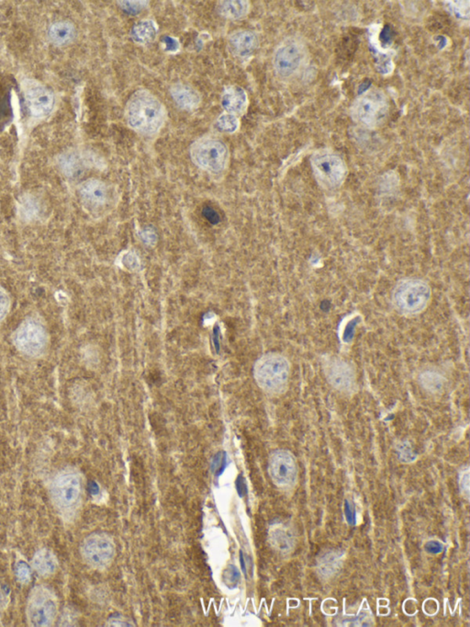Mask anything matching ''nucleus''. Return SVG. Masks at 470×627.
Segmentation results:
<instances>
[{"mask_svg": "<svg viewBox=\"0 0 470 627\" xmlns=\"http://www.w3.org/2000/svg\"><path fill=\"white\" fill-rule=\"evenodd\" d=\"M420 383L425 390L430 393H440L444 385V377L438 372L428 370L421 374L419 377Z\"/></svg>", "mask_w": 470, "mask_h": 627, "instance_id": "nucleus-22", "label": "nucleus"}, {"mask_svg": "<svg viewBox=\"0 0 470 627\" xmlns=\"http://www.w3.org/2000/svg\"><path fill=\"white\" fill-rule=\"evenodd\" d=\"M26 100L30 113L35 117H44L51 113L54 106V97L52 92L46 87L30 82L26 86Z\"/></svg>", "mask_w": 470, "mask_h": 627, "instance_id": "nucleus-11", "label": "nucleus"}, {"mask_svg": "<svg viewBox=\"0 0 470 627\" xmlns=\"http://www.w3.org/2000/svg\"><path fill=\"white\" fill-rule=\"evenodd\" d=\"M302 52L298 44H284L276 53L274 64L276 72L282 77H289L298 69L301 63Z\"/></svg>", "mask_w": 470, "mask_h": 627, "instance_id": "nucleus-13", "label": "nucleus"}, {"mask_svg": "<svg viewBox=\"0 0 470 627\" xmlns=\"http://www.w3.org/2000/svg\"><path fill=\"white\" fill-rule=\"evenodd\" d=\"M74 25L68 21H59L53 24L49 30V37L57 46H64L74 39Z\"/></svg>", "mask_w": 470, "mask_h": 627, "instance_id": "nucleus-20", "label": "nucleus"}, {"mask_svg": "<svg viewBox=\"0 0 470 627\" xmlns=\"http://www.w3.org/2000/svg\"><path fill=\"white\" fill-rule=\"evenodd\" d=\"M166 113L161 102L147 91H138L127 105L129 125L140 133L152 134L162 127Z\"/></svg>", "mask_w": 470, "mask_h": 627, "instance_id": "nucleus-2", "label": "nucleus"}, {"mask_svg": "<svg viewBox=\"0 0 470 627\" xmlns=\"http://www.w3.org/2000/svg\"><path fill=\"white\" fill-rule=\"evenodd\" d=\"M10 309V298L4 289L0 287V321L5 318Z\"/></svg>", "mask_w": 470, "mask_h": 627, "instance_id": "nucleus-31", "label": "nucleus"}, {"mask_svg": "<svg viewBox=\"0 0 470 627\" xmlns=\"http://www.w3.org/2000/svg\"><path fill=\"white\" fill-rule=\"evenodd\" d=\"M230 46L235 54L240 57L250 55L258 46V39L254 33L241 30L235 33L230 38Z\"/></svg>", "mask_w": 470, "mask_h": 627, "instance_id": "nucleus-16", "label": "nucleus"}, {"mask_svg": "<svg viewBox=\"0 0 470 627\" xmlns=\"http://www.w3.org/2000/svg\"><path fill=\"white\" fill-rule=\"evenodd\" d=\"M8 603H10V597H8L5 588L0 583V622H1L3 615L8 608Z\"/></svg>", "mask_w": 470, "mask_h": 627, "instance_id": "nucleus-32", "label": "nucleus"}, {"mask_svg": "<svg viewBox=\"0 0 470 627\" xmlns=\"http://www.w3.org/2000/svg\"><path fill=\"white\" fill-rule=\"evenodd\" d=\"M271 541L279 550H286L289 545V540H288L286 534L281 530H276L271 534Z\"/></svg>", "mask_w": 470, "mask_h": 627, "instance_id": "nucleus-30", "label": "nucleus"}, {"mask_svg": "<svg viewBox=\"0 0 470 627\" xmlns=\"http://www.w3.org/2000/svg\"><path fill=\"white\" fill-rule=\"evenodd\" d=\"M15 574L21 584H28L30 581V570L26 562L19 561L16 564Z\"/></svg>", "mask_w": 470, "mask_h": 627, "instance_id": "nucleus-28", "label": "nucleus"}, {"mask_svg": "<svg viewBox=\"0 0 470 627\" xmlns=\"http://www.w3.org/2000/svg\"><path fill=\"white\" fill-rule=\"evenodd\" d=\"M326 376L331 385L337 390L350 393L355 388L354 371L348 363L342 360H332L326 363Z\"/></svg>", "mask_w": 470, "mask_h": 627, "instance_id": "nucleus-12", "label": "nucleus"}, {"mask_svg": "<svg viewBox=\"0 0 470 627\" xmlns=\"http://www.w3.org/2000/svg\"><path fill=\"white\" fill-rule=\"evenodd\" d=\"M30 565L38 576L48 579L57 572L59 561L53 551L47 548H41L36 551Z\"/></svg>", "mask_w": 470, "mask_h": 627, "instance_id": "nucleus-14", "label": "nucleus"}, {"mask_svg": "<svg viewBox=\"0 0 470 627\" xmlns=\"http://www.w3.org/2000/svg\"><path fill=\"white\" fill-rule=\"evenodd\" d=\"M191 156L198 167L211 172H222L228 161L227 148L216 139L198 140L192 145Z\"/></svg>", "mask_w": 470, "mask_h": 627, "instance_id": "nucleus-7", "label": "nucleus"}, {"mask_svg": "<svg viewBox=\"0 0 470 627\" xmlns=\"http://www.w3.org/2000/svg\"><path fill=\"white\" fill-rule=\"evenodd\" d=\"M247 103V97L245 91L240 87L234 86L226 89L223 95L222 104L228 113L239 114L243 113Z\"/></svg>", "mask_w": 470, "mask_h": 627, "instance_id": "nucleus-18", "label": "nucleus"}, {"mask_svg": "<svg viewBox=\"0 0 470 627\" xmlns=\"http://www.w3.org/2000/svg\"><path fill=\"white\" fill-rule=\"evenodd\" d=\"M216 126L220 131H225V133H234L238 128V120L233 114H223L218 119Z\"/></svg>", "mask_w": 470, "mask_h": 627, "instance_id": "nucleus-26", "label": "nucleus"}, {"mask_svg": "<svg viewBox=\"0 0 470 627\" xmlns=\"http://www.w3.org/2000/svg\"><path fill=\"white\" fill-rule=\"evenodd\" d=\"M28 626L49 627L55 625L59 615L57 593L47 585H36L28 596L26 610Z\"/></svg>", "mask_w": 470, "mask_h": 627, "instance_id": "nucleus-3", "label": "nucleus"}, {"mask_svg": "<svg viewBox=\"0 0 470 627\" xmlns=\"http://www.w3.org/2000/svg\"><path fill=\"white\" fill-rule=\"evenodd\" d=\"M384 104L377 95L364 98L357 106V116L365 124L376 122L382 116Z\"/></svg>", "mask_w": 470, "mask_h": 627, "instance_id": "nucleus-15", "label": "nucleus"}, {"mask_svg": "<svg viewBox=\"0 0 470 627\" xmlns=\"http://www.w3.org/2000/svg\"><path fill=\"white\" fill-rule=\"evenodd\" d=\"M123 262L129 269H136L138 267V260L133 254H127L123 257Z\"/></svg>", "mask_w": 470, "mask_h": 627, "instance_id": "nucleus-35", "label": "nucleus"}, {"mask_svg": "<svg viewBox=\"0 0 470 627\" xmlns=\"http://www.w3.org/2000/svg\"><path fill=\"white\" fill-rule=\"evenodd\" d=\"M425 549L430 554H439L443 551V545L438 541H430L425 545Z\"/></svg>", "mask_w": 470, "mask_h": 627, "instance_id": "nucleus-34", "label": "nucleus"}, {"mask_svg": "<svg viewBox=\"0 0 470 627\" xmlns=\"http://www.w3.org/2000/svg\"><path fill=\"white\" fill-rule=\"evenodd\" d=\"M47 333L43 325L38 321L29 319L19 327L14 337L17 348L29 356H39L46 351Z\"/></svg>", "mask_w": 470, "mask_h": 627, "instance_id": "nucleus-8", "label": "nucleus"}, {"mask_svg": "<svg viewBox=\"0 0 470 627\" xmlns=\"http://www.w3.org/2000/svg\"><path fill=\"white\" fill-rule=\"evenodd\" d=\"M430 296V288L425 282L418 280H408L396 287L394 303L400 311L416 314L424 309Z\"/></svg>", "mask_w": 470, "mask_h": 627, "instance_id": "nucleus-6", "label": "nucleus"}, {"mask_svg": "<svg viewBox=\"0 0 470 627\" xmlns=\"http://www.w3.org/2000/svg\"><path fill=\"white\" fill-rule=\"evenodd\" d=\"M84 200L94 206H103L108 200V190L105 184L97 180L86 181L80 189Z\"/></svg>", "mask_w": 470, "mask_h": 627, "instance_id": "nucleus-17", "label": "nucleus"}, {"mask_svg": "<svg viewBox=\"0 0 470 627\" xmlns=\"http://www.w3.org/2000/svg\"><path fill=\"white\" fill-rule=\"evenodd\" d=\"M223 579L226 586L230 588V589H233V588L236 587L238 583H239V571H238L234 565H228V567L223 570Z\"/></svg>", "mask_w": 470, "mask_h": 627, "instance_id": "nucleus-27", "label": "nucleus"}, {"mask_svg": "<svg viewBox=\"0 0 470 627\" xmlns=\"http://www.w3.org/2000/svg\"><path fill=\"white\" fill-rule=\"evenodd\" d=\"M59 167L64 175L69 178H77L83 172L81 159L75 153H64L59 156Z\"/></svg>", "mask_w": 470, "mask_h": 627, "instance_id": "nucleus-21", "label": "nucleus"}, {"mask_svg": "<svg viewBox=\"0 0 470 627\" xmlns=\"http://www.w3.org/2000/svg\"><path fill=\"white\" fill-rule=\"evenodd\" d=\"M19 211L24 219L32 220L38 215V203L32 196H24L19 203Z\"/></svg>", "mask_w": 470, "mask_h": 627, "instance_id": "nucleus-25", "label": "nucleus"}, {"mask_svg": "<svg viewBox=\"0 0 470 627\" xmlns=\"http://www.w3.org/2000/svg\"><path fill=\"white\" fill-rule=\"evenodd\" d=\"M171 94L179 107L186 110L197 108L200 102V95L189 86L175 85L171 89Z\"/></svg>", "mask_w": 470, "mask_h": 627, "instance_id": "nucleus-19", "label": "nucleus"}, {"mask_svg": "<svg viewBox=\"0 0 470 627\" xmlns=\"http://www.w3.org/2000/svg\"><path fill=\"white\" fill-rule=\"evenodd\" d=\"M248 2L246 1H223L219 5V11L223 16L228 19H240L247 13Z\"/></svg>", "mask_w": 470, "mask_h": 627, "instance_id": "nucleus-23", "label": "nucleus"}, {"mask_svg": "<svg viewBox=\"0 0 470 627\" xmlns=\"http://www.w3.org/2000/svg\"><path fill=\"white\" fill-rule=\"evenodd\" d=\"M290 370V363L286 358L270 354L257 361L254 368V376L263 390L279 394L283 393L288 388Z\"/></svg>", "mask_w": 470, "mask_h": 627, "instance_id": "nucleus-4", "label": "nucleus"}, {"mask_svg": "<svg viewBox=\"0 0 470 627\" xmlns=\"http://www.w3.org/2000/svg\"><path fill=\"white\" fill-rule=\"evenodd\" d=\"M164 40H166V42H164V43H166V44H167V49L171 50V51H176V50H178V42L174 40V39H172L170 37H166V38H164Z\"/></svg>", "mask_w": 470, "mask_h": 627, "instance_id": "nucleus-37", "label": "nucleus"}, {"mask_svg": "<svg viewBox=\"0 0 470 627\" xmlns=\"http://www.w3.org/2000/svg\"><path fill=\"white\" fill-rule=\"evenodd\" d=\"M313 167L319 181L332 188L339 185L346 175L343 161L337 156L331 154L316 156L313 158Z\"/></svg>", "mask_w": 470, "mask_h": 627, "instance_id": "nucleus-9", "label": "nucleus"}, {"mask_svg": "<svg viewBox=\"0 0 470 627\" xmlns=\"http://www.w3.org/2000/svg\"><path fill=\"white\" fill-rule=\"evenodd\" d=\"M50 498L61 519L72 522L82 505L83 482L79 473L72 469L58 473L50 486Z\"/></svg>", "mask_w": 470, "mask_h": 627, "instance_id": "nucleus-1", "label": "nucleus"}, {"mask_svg": "<svg viewBox=\"0 0 470 627\" xmlns=\"http://www.w3.org/2000/svg\"><path fill=\"white\" fill-rule=\"evenodd\" d=\"M120 6L122 8V10H124L126 13L131 14V15H136L141 12L145 7H147V2L144 1H120Z\"/></svg>", "mask_w": 470, "mask_h": 627, "instance_id": "nucleus-29", "label": "nucleus"}, {"mask_svg": "<svg viewBox=\"0 0 470 627\" xmlns=\"http://www.w3.org/2000/svg\"><path fill=\"white\" fill-rule=\"evenodd\" d=\"M271 478L276 485L288 487L295 482L297 469L293 456L286 451H276L270 461Z\"/></svg>", "mask_w": 470, "mask_h": 627, "instance_id": "nucleus-10", "label": "nucleus"}, {"mask_svg": "<svg viewBox=\"0 0 470 627\" xmlns=\"http://www.w3.org/2000/svg\"><path fill=\"white\" fill-rule=\"evenodd\" d=\"M345 515L349 525H355L357 514H355V509L352 508L351 504L348 502V500L345 502Z\"/></svg>", "mask_w": 470, "mask_h": 627, "instance_id": "nucleus-33", "label": "nucleus"}, {"mask_svg": "<svg viewBox=\"0 0 470 627\" xmlns=\"http://www.w3.org/2000/svg\"><path fill=\"white\" fill-rule=\"evenodd\" d=\"M156 27L151 21H140L131 30L133 38L138 43H148L156 37Z\"/></svg>", "mask_w": 470, "mask_h": 627, "instance_id": "nucleus-24", "label": "nucleus"}, {"mask_svg": "<svg viewBox=\"0 0 470 627\" xmlns=\"http://www.w3.org/2000/svg\"><path fill=\"white\" fill-rule=\"evenodd\" d=\"M393 32H391L390 26H386L382 30V35H380V41L384 44H390L391 41L393 40Z\"/></svg>", "mask_w": 470, "mask_h": 627, "instance_id": "nucleus-36", "label": "nucleus"}, {"mask_svg": "<svg viewBox=\"0 0 470 627\" xmlns=\"http://www.w3.org/2000/svg\"><path fill=\"white\" fill-rule=\"evenodd\" d=\"M83 561L94 570L107 568L115 555V545L108 534L94 533L83 540L80 547Z\"/></svg>", "mask_w": 470, "mask_h": 627, "instance_id": "nucleus-5", "label": "nucleus"}]
</instances>
